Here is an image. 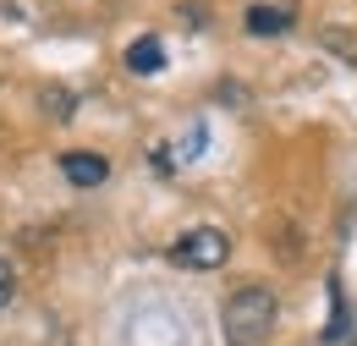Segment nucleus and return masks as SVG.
Masks as SVG:
<instances>
[{"label":"nucleus","instance_id":"1","mask_svg":"<svg viewBox=\"0 0 357 346\" xmlns=\"http://www.w3.org/2000/svg\"><path fill=\"white\" fill-rule=\"evenodd\" d=\"M220 330L231 346H253L275 330V292L269 286H242L225 297V313H220Z\"/></svg>","mask_w":357,"mask_h":346},{"label":"nucleus","instance_id":"4","mask_svg":"<svg viewBox=\"0 0 357 346\" xmlns=\"http://www.w3.org/2000/svg\"><path fill=\"white\" fill-rule=\"evenodd\" d=\"M61 171L72 187H99L105 176H110V160L105 154H89V149H72V154H61Z\"/></svg>","mask_w":357,"mask_h":346},{"label":"nucleus","instance_id":"2","mask_svg":"<svg viewBox=\"0 0 357 346\" xmlns=\"http://www.w3.org/2000/svg\"><path fill=\"white\" fill-rule=\"evenodd\" d=\"M171 259L187 264V269H220L231 259V236L215 231V225H198V231H181L176 248H171Z\"/></svg>","mask_w":357,"mask_h":346},{"label":"nucleus","instance_id":"3","mask_svg":"<svg viewBox=\"0 0 357 346\" xmlns=\"http://www.w3.org/2000/svg\"><path fill=\"white\" fill-rule=\"evenodd\" d=\"M291 22H297V11H291V6H264V0H259V6H248V11H242V28H248L253 39H275V33H286Z\"/></svg>","mask_w":357,"mask_h":346},{"label":"nucleus","instance_id":"5","mask_svg":"<svg viewBox=\"0 0 357 346\" xmlns=\"http://www.w3.org/2000/svg\"><path fill=\"white\" fill-rule=\"evenodd\" d=\"M127 72H137V77H154V72H165V44L154 39H132L127 44Z\"/></svg>","mask_w":357,"mask_h":346},{"label":"nucleus","instance_id":"6","mask_svg":"<svg viewBox=\"0 0 357 346\" xmlns=\"http://www.w3.org/2000/svg\"><path fill=\"white\" fill-rule=\"evenodd\" d=\"M11 297H17V269H11V264L0 259V308L11 303Z\"/></svg>","mask_w":357,"mask_h":346}]
</instances>
